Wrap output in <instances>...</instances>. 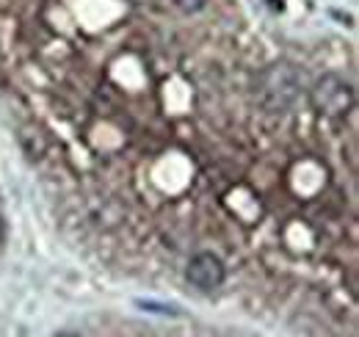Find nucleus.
Instances as JSON below:
<instances>
[{"instance_id":"nucleus-1","label":"nucleus","mask_w":359,"mask_h":337,"mask_svg":"<svg viewBox=\"0 0 359 337\" xmlns=\"http://www.w3.org/2000/svg\"><path fill=\"white\" fill-rule=\"evenodd\" d=\"M302 91H304V75L287 61H276L266 67L257 75V86H255V97L269 114L290 111L302 97Z\"/></svg>"},{"instance_id":"nucleus-2","label":"nucleus","mask_w":359,"mask_h":337,"mask_svg":"<svg viewBox=\"0 0 359 337\" xmlns=\"http://www.w3.org/2000/svg\"><path fill=\"white\" fill-rule=\"evenodd\" d=\"M310 105L320 117H346L354 108V86L348 84L343 75L326 72L320 75L310 88Z\"/></svg>"},{"instance_id":"nucleus-3","label":"nucleus","mask_w":359,"mask_h":337,"mask_svg":"<svg viewBox=\"0 0 359 337\" xmlns=\"http://www.w3.org/2000/svg\"><path fill=\"white\" fill-rule=\"evenodd\" d=\"M185 277L194 288L199 291H216L222 282H224L226 271L222 257H216L213 252H199L188 260V268H185Z\"/></svg>"},{"instance_id":"nucleus-4","label":"nucleus","mask_w":359,"mask_h":337,"mask_svg":"<svg viewBox=\"0 0 359 337\" xmlns=\"http://www.w3.org/2000/svg\"><path fill=\"white\" fill-rule=\"evenodd\" d=\"M172 3L177 6L180 11H185V14L199 11V8H205V6H208V0H172Z\"/></svg>"},{"instance_id":"nucleus-5","label":"nucleus","mask_w":359,"mask_h":337,"mask_svg":"<svg viewBox=\"0 0 359 337\" xmlns=\"http://www.w3.org/2000/svg\"><path fill=\"white\" fill-rule=\"evenodd\" d=\"M3 238H6V218L0 216V244H3Z\"/></svg>"},{"instance_id":"nucleus-6","label":"nucleus","mask_w":359,"mask_h":337,"mask_svg":"<svg viewBox=\"0 0 359 337\" xmlns=\"http://www.w3.org/2000/svg\"><path fill=\"white\" fill-rule=\"evenodd\" d=\"M55 337H81V335H75V332H61V335H55Z\"/></svg>"}]
</instances>
